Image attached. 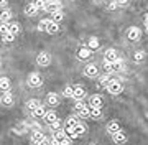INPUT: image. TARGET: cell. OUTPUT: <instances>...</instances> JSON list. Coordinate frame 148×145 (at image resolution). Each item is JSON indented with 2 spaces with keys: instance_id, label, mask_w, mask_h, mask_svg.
I'll return each mask as SVG.
<instances>
[{
  "instance_id": "cell-3",
  "label": "cell",
  "mask_w": 148,
  "mask_h": 145,
  "mask_svg": "<svg viewBox=\"0 0 148 145\" xmlns=\"http://www.w3.org/2000/svg\"><path fill=\"white\" fill-rule=\"evenodd\" d=\"M107 91L110 92V94H120V91H122V82L120 81H117V79H112L109 84H107Z\"/></svg>"
},
{
  "instance_id": "cell-27",
  "label": "cell",
  "mask_w": 148,
  "mask_h": 145,
  "mask_svg": "<svg viewBox=\"0 0 148 145\" xmlns=\"http://www.w3.org/2000/svg\"><path fill=\"white\" fill-rule=\"evenodd\" d=\"M99 46H101L99 40H97L95 36H92V38L89 40V46H87V48H89V49H95V48H99Z\"/></svg>"
},
{
  "instance_id": "cell-31",
  "label": "cell",
  "mask_w": 148,
  "mask_h": 145,
  "mask_svg": "<svg viewBox=\"0 0 148 145\" xmlns=\"http://www.w3.org/2000/svg\"><path fill=\"white\" fill-rule=\"evenodd\" d=\"M86 106H87V104H84V102H82V99H81V101H77V102H76V106H74V109H76V112H79V111H82V109H84Z\"/></svg>"
},
{
  "instance_id": "cell-29",
  "label": "cell",
  "mask_w": 148,
  "mask_h": 145,
  "mask_svg": "<svg viewBox=\"0 0 148 145\" xmlns=\"http://www.w3.org/2000/svg\"><path fill=\"white\" fill-rule=\"evenodd\" d=\"M32 3L36 7L38 10H43V7H45V3H46V0H33Z\"/></svg>"
},
{
  "instance_id": "cell-7",
  "label": "cell",
  "mask_w": 148,
  "mask_h": 145,
  "mask_svg": "<svg viewBox=\"0 0 148 145\" xmlns=\"http://www.w3.org/2000/svg\"><path fill=\"white\" fill-rule=\"evenodd\" d=\"M112 139H114V142H115L117 145H122V144L127 142V135L123 134L122 130H119V132H114V134H112Z\"/></svg>"
},
{
  "instance_id": "cell-30",
  "label": "cell",
  "mask_w": 148,
  "mask_h": 145,
  "mask_svg": "<svg viewBox=\"0 0 148 145\" xmlns=\"http://www.w3.org/2000/svg\"><path fill=\"white\" fill-rule=\"evenodd\" d=\"M76 124H77V119L76 117H69L68 122H66V129H71V127H74Z\"/></svg>"
},
{
  "instance_id": "cell-32",
  "label": "cell",
  "mask_w": 148,
  "mask_h": 145,
  "mask_svg": "<svg viewBox=\"0 0 148 145\" xmlns=\"http://www.w3.org/2000/svg\"><path fill=\"white\" fill-rule=\"evenodd\" d=\"M143 58H145V53H143V51H137V53L133 54V59H135L137 63H140Z\"/></svg>"
},
{
  "instance_id": "cell-1",
  "label": "cell",
  "mask_w": 148,
  "mask_h": 145,
  "mask_svg": "<svg viewBox=\"0 0 148 145\" xmlns=\"http://www.w3.org/2000/svg\"><path fill=\"white\" fill-rule=\"evenodd\" d=\"M54 140L58 142V145H69L71 144V139L66 135V132L63 129H59L54 132Z\"/></svg>"
},
{
  "instance_id": "cell-26",
  "label": "cell",
  "mask_w": 148,
  "mask_h": 145,
  "mask_svg": "<svg viewBox=\"0 0 148 145\" xmlns=\"http://www.w3.org/2000/svg\"><path fill=\"white\" fill-rule=\"evenodd\" d=\"M38 106H41V102L38 101V99H30V101L27 102V107L30 109V111H33V109H36Z\"/></svg>"
},
{
  "instance_id": "cell-9",
  "label": "cell",
  "mask_w": 148,
  "mask_h": 145,
  "mask_svg": "<svg viewBox=\"0 0 148 145\" xmlns=\"http://www.w3.org/2000/svg\"><path fill=\"white\" fill-rule=\"evenodd\" d=\"M86 96V91L82 86H74L73 87V97L74 99H77V101H81V99H84Z\"/></svg>"
},
{
  "instance_id": "cell-8",
  "label": "cell",
  "mask_w": 148,
  "mask_h": 145,
  "mask_svg": "<svg viewBox=\"0 0 148 145\" xmlns=\"http://www.w3.org/2000/svg\"><path fill=\"white\" fill-rule=\"evenodd\" d=\"M36 61H38L40 66H48L49 63H51V56H49V53H40L38 58H36Z\"/></svg>"
},
{
  "instance_id": "cell-33",
  "label": "cell",
  "mask_w": 148,
  "mask_h": 145,
  "mask_svg": "<svg viewBox=\"0 0 148 145\" xmlns=\"http://www.w3.org/2000/svg\"><path fill=\"white\" fill-rule=\"evenodd\" d=\"M112 79H114V78H110V76H102L101 78V86H107Z\"/></svg>"
},
{
  "instance_id": "cell-39",
  "label": "cell",
  "mask_w": 148,
  "mask_h": 145,
  "mask_svg": "<svg viewBox=\"0 0 148 145\" xmlns=\"http://www.w3.org/2000/svg\"><path fill=\"white\" fill-rule=\"evenodd\" d=\"M38 145H51V140H49V139H46V137H45V139H43V140H41V142H40V144H38Z\"/></svg>"
},
{
  "instance_id": "cell-12",
  "label": "cell",
  "mask_w": 148,
  "mask_h": 145,
  "mask_svg": "<svg viewBox=\"0 0 148 145\" xmlns=\"http://www.w3.org/2000/svg\"><path fill=\"white\" fill-rule=\"evenodd\" d=\"M122 71H125V63L123 61L117 59L115 63H112V73H122Z\"/></svg>"
},
{
  "instance_id": "cell-6",
  "label": "cell",
  "mask_w": 148,
  "mask_h": 145,
  "mask_svg": "<svg viewBox=\"0 0 148 145\" xmlns=\"http://www.w3.org/2000/svg\"><path fill=\"white\" fill-rule=\"evenodd\" d=\"M140 36H142V32H140V28H137V27H132L127 32V38L130 41H137V40H140Z\"/></svg>"
},
{
  "instance_id": "cell-22",
  "label": "cell",
  "mask_w": 148,
  "mask_h": 145,
  "mask_svg": "<svg viewBox=\"0 0 148 145\" xmlns=\"http://www.w3.org/2000/svg\"><path fill=\"white\" fill-rule=\"evenodd\" d=\"M45 139V135H43V132H40V130H36V132H33L32 135V142L33 144H40L41 140Z\"/></svg>"
},
{
  "instance_id": "cell-14",
  "label": "cell",
  "mask_w": 148,
  "mask_h": 145,
  "mask_svg": "<svg viewBox=\"0 0 148 145\" xmlns=\"http://www.w3.org/2000/svg\"><path fill=\"white\" fill-rule=\"evenodd\" d=\"M2 104H5V106H12V104H13V96H12V92H8V91L3 92V96H2Z\"/></svg>"
},
{
  "instance_id": "cell-11",
  "label": "cell",
  "mask_w": 148,
  "mask_h": 145,
  "mask_svg": "<svg viewBox=\"0 0 148 145\" xmlns=\"http://www.w3.org/2000/svg\"><path fill=\"white\" fill-rule=\"evenodd\" d=\"M104 58H106V63H115L117 59H119V56H117V51H115V49H107Z\"/></svg>"
},
{
  "instance_id": "cell-41",
  "label": "cell",
  "mask_w": 148,
  "mask_h": 145,
  "mask_svg": "<svg viewBox=\"0 0 148 145\" xmlns=\"http://www.w3.org/2000/svg\"><path fill=\"white\" fill-rule=\"evenodd\" d=\"M104 68H106L107 73H112V63H106V66H104Z\"/></svg>"
},
{
  "instance_id": "cell-23",
  "label": "cell",
  "mask_w": 148,
  "mask_h": 145,
  "mask_svg": "<svg viewBox=\"0 0 148 145\" xmlns=\"http://www.w3.org/2000/svg\"><path fill=\"white\" fill-rule=\"evenodd\" d=\"M20 32V25L16 22H8V33H12V35H16V33Z\"/></svg>"
},
{
  "instance_id": "cell-19",
  "label": "cell",
  "mask_w": 148,
  "mask_h": 145,
  "mask_svg": "<svg viewBox=\"0 0 148 145\" xmlns=\"http://www.w3.org/2000/svg\"><path fill=\"white\" fill-rule=\"evenodd\" d=\"M43 119H45L46 124H53L54 120H58V115H56V112H46Z\"/></svg>"
},
{
  "instance_id": "cell-35",
  "label": "cell",
  "mask_w": 148,
  "mask_h": 145,
  "mask_svg": "<svg viewBox=\"0 0 148 145\" xmlns=\"http://www.w3.org/2000/svg\"><path fill=\"white\" fill-rule=\"evenodd\" d=\"M77 114H79V117H84V119H86V117H89V107L86 106V107L82 109V111H79Z\"/></svg>"
},
{
  "instance_id": "cell-36",
  "label": "cell",
  "mask_w": 148,
  "mask_h": 145,
  "mask_svg": "<svg viewBox=\"0 0 148 145\" xmlns=\"http://www.w3.org/2000/svg\"><path fill=\"white\" fill-rule=\"evenodd\" d=\"M3 41L5 43H10V41H13V38H15V35H12V33H7V35H3Z\"/></svg>"
},
{
  "instance_id": "cell-40",
  "label": "cell",
  "mask_w": 148,
  "mask_h": 145,
  "mask_svg": "<svg viewBox=\"0 0 148 145\" xmlns=\"http://www.w3.org/2000/svg\"><path fill=\"white\" fill-rule=\"evenodd\" d=\"M114 2H115L117 5H127L128 3V0H114Z\"/></svg>"
},
{
  "instance_id": "cell-43",
  "label": "cell",
  "mask_w": 148,
  "mask_h": 145,
  "mask_svg": "<svg viewBox=\"0 0 148 145\" xmlns=\"http://www.w3.org/2000/svg\"><path fill=\"white\" fill-rule=\"evenodd\" d=\"M109 8H112V10L117 8V3H115V2H110V3H109Z\"/></svg>"
},
{
  "instance_id": "cell-44",
  "label": "cell",
  "mask_w": 148,
  "mask_h": 145,
  "mask_svg": "<svg viewBox=\"0 0 148 145\" xmlns=\"http://www.w3.org/2000/svg\"><path fill=\"white\" fill-rule=\"evenodd\" d=\"M7 5V0H0V7H5Z\"/></svg>"
},
{
  "instance_id": "cell-24",
  "label": "cell",
  "mask_w": 148,
  "mask_h": 145,
  "mask_svg": "<svg viewBox=\"0 0 148 145\" xmlns=\"http://www.w3.org/2000/svg\"><path fill=\"white\" fill-rule=\"evenodd\" d=\"M119 130H120V125H119V124L117 122H109V125H107V132H109V134H114V132H119Z\"/></svg>"
},
{
  "instance_id": "cell-10",
  "label": "cell",
  "mask_w": 148,
  "mask_h": 145,
  "mask_svg": "<svg viewBox=\"0 0 148 145\" xmlns=\"http://www.w3.org/2000/svg\"><path fill=\"white\" fill-rule=\"evenodd\" d=\"M92 56V49H89L87 46H82V48H79V51H77V58L79 59H87Z\"/></svg>"
},
{
  "instance_id": "cell-16",
  "label": "cell",
  "mask_w": 148,
  "mask_h": 145,
  "mask_svg": "<svg viewBox=\"0 0 148 145\" xmlns=\"http://www.w3.org/2000/svg\"><path fill=\"white\" fill-rule=\"evenodd\" d=\"M89 106H90V107H102V99H101V96H92V97H90Z\"/></svg>"
},
{
  "instance_id": "cell-2",
  "label": "cell",
  "mask_w": 148,
  "mask_h": 145,
  "mask_svg": "<svg viewBox=\"0 0 148 145\" xmlns=\"http://www.w3.org/2000/svg\"><path fill=\"white\" fill-rule=\"evenodd\" d=\"M43 10H46L48 13H53V12L61 10V2H58V0H46Z\"/></svg>"
},
{
  "instance_id": "cell-17",
  "label": "cell",
  "mask_w": 148,
  "mask_h": 145,
  "mask_svg": "<svg viewBox=\"0 0 148 145\" xmlns=\"http://www.w3.org/2000/svg\"><path fill=\"white\" fill-rule=\"evenodd\" d=\"M10 89V79L8 78H0V91H8Z\"/></svg>"
},
{
  "instance_id": "cell-25",
  "label": "cell",
  "mask_w": 148,
  "mask_h": 145,
  "mask_svg": "<svg viewBox=\"0 0 148 145\" xmlns=\"http://www.w3.org/2000/svg\"><path fill=\"white\" fill-rule=\"evenodd\" d=\"M53 22H56V23H61L64 20V13L61 10H58V12H53V18H51Z\"/></svg>"
},
{
  "instance_id": "cell-5",
  "label": "cell",
  "mask_w": 148,
  "mask_h": 145,
  "mask_svg": "<svg viewBox=\"0 0 148 145\" xmlns=\"http://www.w3.org/2000/svg\"><path fill=\"white\" fill-rule=\"evenodd\" d=\"M45 32L48 33H58L59 32V23L53 20H45Z\"/></svg>"
},
{
  "instance_id": "cell-15",
  "label": "cell",
  "mask_w": 148,
  "mask_h": 145,
  "mask_svg": "<svg viewBox=\"0 0 148 145\" xmlns=\"http://www.w3.org/2000/svg\"><path fill=\"white\" fill-rule=\"evenodd\" d=\"M48 106H58V102H59V97L58 94H54V92H49L48 94Z\"/></svg>"
},
{
  "instance_id": "cell-18",
  "label": "cell",
  "mask_w": 148,
  "mask_h": 145,
  "mask_svg": "<svg viewBox=\"0 0 148 145\" xmlns=\"http://www.w3.org/2000/svg\"><path fill=\"white\" fill-rule=\"evenodd\" d=\"M33 117H45V114H46V109L43 107V106H38L36 109H33L32 111Z\"/></svg>"
},
{
  "instance_id": "cell-34",
  "label": "cell",
  "mask_w": 148,
  "mask_h": 145,
  "mask_svg": "<svg viewBox=\"0 0 148 145\" xmlns=\"http://www.w3.org/2000/svg\"><path fill=\"white\" fill-rule=\"evenodd\" d=\"M7 33H8V23H2V25H0V35L3 36Z\"/></svg>"
},
{
  "instance_id": "cell-42",
  "label": "cell",
  "mask_w": 148,
  "mask_h": 145,
  "mask_svg": "<svg viewBox=\"0 0 148 145\" xmlns=\"http://www.w3.org/2000/svg\"><path fill=\"white\" fill-rule=\"evenodd\" d=\"M38 30H40V32H45V20H41V22H40V25H38Z\"/></svg>"
},
{
  "instance_id": "cell-4",
  "label": "cell",
  "mask_w": 148,
  "mask_h": 145,
  "mask_svg": "<svg viewBox=\"0 0 148 145\" xmlns=\"http://www.w3.org/2000/svg\"><path fill=\"white\" fill-rule=\"evenodd\" d=\"M28 84H30L32 87H40L43 84L41 74H38V73H32V74L28 76Z\"/></svg>"
},
{
  "instance_id": "cell-13",
  "label": "cell",
  "mask_w": 148,
  "mask_h": 145,
  "mask_svg": "<svg viewBox=\"0 0 148 145\" xmlns=\"http://www.w3.org/2000/svg\"><path fill=\"white\" fill-rule=\"evenodd\" d=\"M97 73H99V69H97V66L95 65H87L84 69V74L86 76H97Z\"/></svg>"
},
{
  "instance_id": "cell-21",
  "label": "cell",
  "mask_w": 148,
  "mask_h": 145,
  "mask_svg": "<svg viewBox=\"0 0 148 145\" xmlns=\"http://www.w3.org/2000/svg\"><path fill=\"white\" fill-rule=\"evenodd\" d=\"M25 13H27L28 16H35L38 13V8L35 5H33V3H30V5H27L25 7Z\"/></svg>"
},
{
  "instance_id": "cell-38",
  "label": "cell",
  "mask_w": 148,
  "mask_h": 145,
  "mask_svg": "<svg viewBox=\"0 0 148 145\" xmlns=\"http://www.w3.org/2000/svg\"><path fill=\"white\" fill-rule=\"evenodd\" d=\"M64 96L66 97H73V87L71 86H68L66 89H64Z\"/></svg>"
},
{
  "instance_id": "cell-28",
  "label": "cell",
  "mask_w": 148,
  "mask_h": 145,
  "mask_svg": "<svg viewBox=\"0 0 148 145\" xmlns=\"http://www.w3.org/2000/svg\"><path fill=\"white\" fill-rule=\"evenodd\" d=\"M89 117H101V107H90L89 106Z\"/></svg>"
},
{
  "instance_id": "cell-45",
  "label": "cell",
  "mask_w": 148,
  "mask_h": 145,
  "mask_svg": "<svg viewBox=\"0 0 148 145\" xmlns=\"http://www.w3.org/2000/svg\"><path fill=\"white\" fill-rule=\"evenodd\" d=\"M95 3H102V2H104V0H94Z\"/></svg>"
},
{
  "instance_id": "cell-37",
  "label": "cell",
  "mask_w": 148,
  "mask_h": 145,
  "mask_svg": "<svg viewBox=\"0 0 148 145\" xmlns=\"http://www.w3.org/2000/svg\"><path fill=\"white\" fill-rule=\"evenodd\" d=\"M61 127H63V125H61V120H54V122L51 124V129H53L54 132H56V130H59Z\"/></svg>"
},
{
  "instance_id": "cell-20",
  "label": "cell",
  "mask_w": 148,
  "mask_h": 145,
  "mask_svg": "<svg viewBox=\"0 0 148 145\" xmlns=\"http://www.w3.org/2000/svg\"><path fill=\"white\" fill-rule=\"evenodd\" d=\"M12 18V12L10 10H3L0 12V22L2 23H8V20Z\"/></svg>"
}]
</instances>
